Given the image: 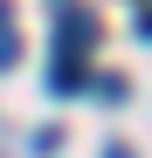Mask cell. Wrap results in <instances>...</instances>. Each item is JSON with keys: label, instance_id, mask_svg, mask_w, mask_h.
I'll return each mask as SVG.
<instances>
[{"label": "cell", "instance_id": "6da1fadb", "mask_svg": "<svg viewBox=\"0 0 152 158\" xmlns=\"http://www.w3.org/2000/svg\"><path fill=\"white\" fill-rule=\"evenodd\" d=\"M56 35H62V48H90V41H97V21H90V14H62Z\"/></svg>", "mask_w": 152, "mask_h": 158}, {"label": "cell", "instance_id": "7a4b0ae2", "mask_svg": "<svg viewBox=\"0 0 152 158\" xmlns=\"http://www.w3.org/2000/svg\"><path fill=\"white\" fill-rule=\"evenodd\" d=\"M14 55H21V35H14V7L0 0V69H7Z\"/></svg>", "mask_w": 152, "mask_h": 158}]
</instances>
